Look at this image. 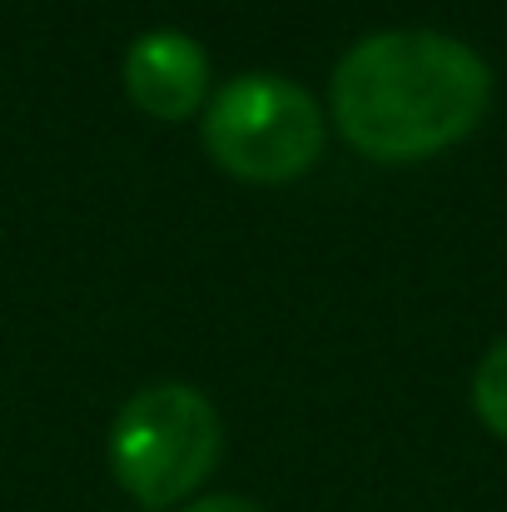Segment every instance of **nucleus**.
Returning a JSON list of instances; mask_svg holds the SVG:
<instances>
[{
  "label": "nucleus",
  "mask_w": 507,
  "mask_h": 512,
  "mask_svg": "<svg viewBox=\"0 0 507 512\" xmlns=\"http://www.w3.org/2000/svg\"><path fill=\"white\" fill-rule=\"evenodd\" d=\"M473 408L488 423V433L507 438V339L493 343L473 373Z\"/></svg>",
  "instance_id": "39448f33"
},
{
  "label": "nucleus",
  "mask_w": 507,
  "mask_h": 512,
  "mask_svg": "<svg viewBox=\"0 0 507 512\" xmlns=\"http://www.w3.org/2000/svg\"><path fill=\"white\" fill-rule=\"evenodd\" d=\"M204 150L219 170L254 184H289L314 170L324 150V115L299 80L234 75L204 110Z\"/></svg>",
  "instance_id": "7ed1b4c3"
},
{
  "label": "nucleus",
  "mask_w": 507,
  "mask_h": 512,
  "mask_svg": "<svg viewBox=\"0 0 507 512\" xmlns=\"http://www.w3.org/2000/svg\"><path fill=\"white\" fill-rule=\"evenodd\" d=\"M338 135L383 165H413L478 130L493 100L488 60L443 30H378L334 70Z\"/></svg>",
  "instance_id": "f257e3e1"
},
{
  "label": "nucleus",
  "mask_w": 507,
  "mask_h": 512,
  "mask_svg": "<svg viewBox=\"0 0 507 512\" xmlns=\"http://www.w3.org/2000/svg\"><path fill=\"white\" fill-rule=\"evenodd\" d=\"M125 95L155 120H189L209 100L204 45L184 30H145L125 50Z\"/></svg>",
  "instance_id": "20e7f679"
},
{
  "label": "nucleus",
  "mask_w": 507,
  "mask_h": 512,
  "mask_svg": "<svg viewBox=\"0 0 507 512\" xmlns=\"http://www.w3.org/2000/svg\"><path fill=\"white\" fill-rule=\"evenodd\" d=\"M184 512H259V508H254V503H244V498L214 493V498H199V503H189Z\"/></svg>",
  "instance_id": "423d86ee"
},
{
  "label": "nucleus",
  "mask_w": 507,
  "mask_h": 512,
  "mask_svg": "<svg viewBox=\"0 0 507 512\" xmlns=\"http://www.w3.org/2000/svg\"><path fill=\"white\" fill-rule=\"evenodd\" d=\"M219 443V413L199 388L150 383L110 423V473L140 508H174L214 473Z\"/></svg>",
  "instance_id": "f03ea898"
}]
</instances>
